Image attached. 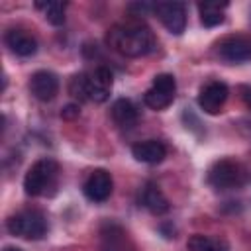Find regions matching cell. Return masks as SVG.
Instances as JSON below:
<instances>
[{"label": "cell", "mask_w": 251, "mask_h": 251, "mask_svg": "<svg viewBox=\"0 0 251 251\" xmlns=\"http://www.w3.org/2000/svg\"><path fill=\"white\" fill-rule=\"evenodd\" d=\"M57 173H59L57 161H53V159H49V157H43V159L35 161V163L29 167V171L25 173V176H24L25 194H29V196L45 194L47 188H51V186L55 184Z\"/></svg>", "instance_id": "2"}, {"label": "cell", "mask_w": 251, "mask_h": 251, "mask_svg": "<svg viewBox=\"0 0 251 251\" xmlns=\"http://www.w3.org/2000/svg\"><path fill=\"white\" fill-rule=\"evenodd\" d=\"M141 204L153 212V214H165L169 210V200L167 196L161 192V188L153 182H147L145 188L141 190Z\"/></svg>", "instance_id": "14"}, {"label": "cell", "mask_w": 251, "mask_h": 251, "mask_svg": "<svg viewBox=\"0 0 251 251\" xmlns=\"http://www.w3.org/2000/svg\"><path fill=\"white\" fill-rule=\"evenodd\" d=\"M175 90H176V80L169 73H159L153 78L151 88L143 94V102L151 110H163L175 100Z\"/></svg>", "instance_id": "5"}, {"label": "cell", "mask_w": 251, "mask_h": 251, "mask_svg": "<svg viewBox=\"0 0 251 251\" xmlns=\"http://www.w3.org/2000/svg\"><path fill=\"white\" fill-rule=\"evenodd\" d=\"M4 41H6V45L10 47V51L12 53H16V55H20V57H31V55H35V51H37V41H35V37H31L27 31H24V29H10L8 33H6V37H4Z\"/></svg>", "instance_id": "13"}, {"label": "cell", "mask_w": 251, "mask_h": 251, "mask_svg": "<svg viewBox=\"0 0 251 251\" xmlns=\"http://www.w3.org/2000/svg\"><path fill=\"white\" fill-rule=\"evenodd\" d=\"M112 188H114V180H112V175L104 169H96L88 175V178L84 180V186H82V192L84 196L90 200V202H104L110 198L112 194Z\"/></svg>", "instance_id": "7"}, {"label": "cell", "mask_w": 251, "mask_h": 251, "mask_svg": "<svg viewBox=\"0 0 251 251\" xmlns=\"http://www.w3.org/2000/svg\"><path fill=\"white\" fill-rule=\"evenodd\" d=\"M227 4H218V2H204L198 6L200 10V22L206 25V27H214V25H220L224 22V8Z\"/></svg>", "instance_id": "17"}, {"label": "cell", "mask_w": 251, "mask_h": 251, "mask_svg": "<svg viewBox=\"0 0 251 251\" xmlns=\"http://www.w3.org/2000/svg\"><path fill=\"white\" fill-rule=\"evenodd\" d=\"M112 120L120 127H131L137 122V108L133 106L131 100L120 98V100H116L112 104Z\"/></svg>", "instance_id": "15"}, {"label": "cell", "mask_w": 251, "mask_h": 251, "mask_svg": "<svg viewBox=\"0 0 251 251\" xmlns=\"http://www.w3.org/2000/svg\"><path fill=\"white\" fill-rule=\"evenodd\" d=\"M112 73L106 67H98L88 75V100L102 104L110 98L112 92Z\"/></svg>", "instance_id": "11"}, {"label": "cell", "mask_w": 251, "mask_h": 251, "mask_svg": "<svg viewBox=\"0 0 251 251\" xmlns=\"http://www.w3.org/2000/svg\"><path fill=\"white\" fill-rule=\"evenodd\" d=\"M218 55L227 63L251 61V39L243 35H231L218 43Z\"/></svg>", "instance_id": "8"}, {"label": "cell", "mask_w": 251, "mask_h": 251, "mask_svg": "<svg viewBox=\"0 0 251 251\" xmlns=\"http://www.w3.org/2000/svg\"><path fill=\"white\" fill-rule=\"evenodd\" d=\"M131 155L139 161V163H147V165H157L167 157V147L163 141L157 139H145L139 141L131 147Z\"/></svg>", "instance_id": "12"}, {"label": "cell", "mask_w": 251, "mask_h": 251, "mask_svg": "<svg viewBox=\"0 0 251 251\" xmlns=\"http://www.w3.org/2000/svg\"><path fill=\"white\" fill-rule=\"evenodd\" d=\"M247 178L245 169L231 159H222L216 161L210 171H208V182L216 190H229V188H239Z\"/></svg>", "instance_id": "4"}, {"label": "cell", "mask_w": 251, "mask_h": 251, "mask_svg": "<svg viewBox=\"0 0 251 251\" xmlns=\"http://www.w3.org/2000/svg\"><path fill=\"white\" fill-rule=\"evenodd\" d=\"M37 8L43 10L45 20L51 25H61L65 22V4L63 2H37Z\"/></svg>", "instance_id": "19"}, {"label": "cell", "mask_w": 251, "mask_h": 251, "mask_svg": "<svg viewBox=\"0 0 251 251\" xmlns=\"http://www.w3.org/2000/svg\"><path fill=\"white\" fill-rule=\"evenodd\" d=\"M69 92L76 100H88V75L86 73L75 75L69 82Z\"/></svg>", "instance_id": "20"}, {"label": "cell", "mask_w": 251, "mask_h": 251, "mask_svg": "<svg viewBox=\"0 0 251 251\" xmlns=\"http://www.w3.org/2000/svg\"><path fill=\"white\" fill-rule=\"evenodd\" d=\"M106 41L110 47H114L118 53L126 57H143L157 47L153 31L147 25L135 24V22L114 25L108 31Z\"/></svg>", "instance_id": "1"}, {"label": "cell", "mask_w": 251, "mask_h": 251, "mask_svg": "<svg viewBox=\"0 0 251 251\" xmlns=\"http://www.w3.org/2000/svg\"><path fill=\"white\" fill-rule=\"evenodd\" d=\"M155 12L159 16V20L163 22V25L175 33L180 35L186 27V8L182 2H159L155 4Z\"/></svg>", "instance_id": "6"}, {"label": "cell", "mask_w": 251, "mask_h": 251, "mask_svg": "<svg viewBox=\"0 0 251 251\" xmlns=\"http://www.w3.org/2000/svg\"><path fill=\"white\" fill-rule=\"evenodd\" d=\"M61 116H63V118H67V120H71V118L78 116V106H76V104H69V106H65V108H63V112H61Z\"/></svg>", "instance_id": "21"}, {"label": "cell", "mask_w": 251, "mask_h": 251, "mask_svg": "<svg viewBox=\"0 0 251 251\" xmlns=\"http://www.w3.org/2000/svg\"><path fill=\"white\" fill-rule=\"evenodd\" d=\"M29 92L41 102H49L59 92V78L51 71H37L29 78Z\"/></svg>", "instance_id": "10"}, {"label": "cell", "mask_w": 251, "mask_h": 251, "mask_svg": "<svg viewBox=\"0 0 251 251\" xmlns=\"http://www.w3.org/2000/svg\"><path fill=\"white\" fill-rule=\"evenodd\" d=\"M227 94H229V90H227V84L226 82L212 80V82H208L206 86L200 88L198 106L206 114H218V112H222V106L226 104Z\"/></svg>", "instance_id": "9"}, {"label": "cell", "mask_w": 251, "mask_h": 251, "mask_svg": "<svg viewBox=\"0 0 251 251\" xmlns=\"http://www.w3.org/2000/svg\"><path fill=\"white\" fill-rule=\"evenodd\" d=\"M6 227L12 235L24 239H41L47 233V220L37 210H24L8 218Z\"/></svg>", "instance_id": "3"}, {"label": "cell", "mask_w": 251, "mask_h": 251, "mask_svg": "<svg viewBox=\"0 0 251 251\" xmlns=\"http://www.w3.org/2000/svg\"><path fill=\"white\" fill-rule=\"evenodd\" d=\"M4 251H22V249H18V247H4Z\"/></svg>", "instance_id": "23"}, {"label": "cell", "mask_w": 251, "mask_h": 251, "mask_svg": "<svg viewBox=\"0 0 251 251\" xmlns=\"http://www.w3.org/2000/svg\"><path fill=\"white\" fill-rule=\"evenodd\" d=\"M124 241H126V233L122 227L108 224L102 229V251H124Z\"/></svg>", "instance_id": "16"}, {"label": "cell", "mask_w": 251, "mask_h": 251, "mask_svg": "<svg viewBox=\"0 0 251 251\" xmlns=\"http://www.w3.org/2000/svg\"><path fill=\"white\" fill-rule=\"evenodd\" d=\"M239 92H241V100H243L245 106L251 110V86L243 84V86H239Z\"/></svg>", "instance_id": "22"}, {"label": "cell", "mask_w": 251, "mask_h": 251, "mask_svg": "<svg viewBox=\"0 0 251 251\" xmlns=\"http://www.w3.org/2000/svg\"><path fill=\"white\" fill-rule=\"evenodd\" d=\"M186 247L188 251H227V243L222 241V239H212L208 235H192L188 241H186Z\"/></svg>", "instance_id": "18"}]
</instances>
